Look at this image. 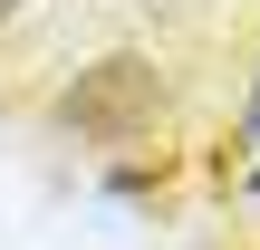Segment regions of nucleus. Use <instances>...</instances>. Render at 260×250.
<instances>
[{"label":"nucleus","instance_id":"2","mask_svg":"<svg viewBox=\"0 0 260 250\" xmlns=\"http://www.w3.org/2000/svg\"><path fill=\"white\" fill-rule=\"evenodd\" d=\"M251 145H260V87H251V106H241V125H232V154L251 164Z\"/></svg>","mask_w":260,"mask_h":250},{"label":"nucleus","instance_id":"4","mask_svg":"<svg viewBox=\"0 0 260 250\" xmlns=\"http://www.w3.org/2000/svg\"><path fill=\"white\" fill-rule=\"evenodd\" d=\"M116 10H174V0H116Z\"/></svg>","mask_w":260,"mask_h":250},{"label":"nucleus","instance_id":"1","mask_svg":"<svg viewBox=\"0 0 260 250\" xmlns=\"http://www.w3.org/2000/svg\"><path fill=\"white\" fill-rule=\"evenodd\" d=\"M164 116H174V87H164V67H154L145 48L87 58V67L58 87V106H48V125L77 135V145H145Z\"/></svg>","mask_w":260,"mask_h":250},{"label":"nucleus","instance_id":"5","mask_svg":"<svg viewBox=\"0 0 260 250\" xmlns=\"http://www.w3.org/2000/svg\"><path fill=\"white\" fill-rule=\"evenodd\" d=\"M241 193H260V164H241Z\"/></svg>","mask_w":260,"mask_h":250},{"label":"nucleus","instance_id":"3","mask_svg":"<svg viewBox=\"0 0 260 250\" xmlns=\"http://www.w3.org/2000/svg\"><path fill=\"white\" fill-rule=\"evenodd\" d=\"M29 10H39V0H0V29H10V19H29Z\"/></svg>","mask_w":260,"mask_h":250}]
</instances>
